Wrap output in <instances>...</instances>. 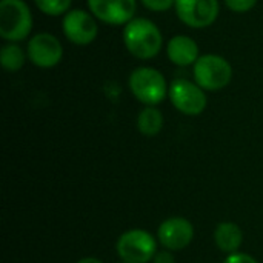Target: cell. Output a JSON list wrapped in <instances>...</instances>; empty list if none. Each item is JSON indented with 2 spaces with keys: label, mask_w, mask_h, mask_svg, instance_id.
<instances>
[{
  "label": "cell",
  "mask_w": 263,
  "mask_h": 263,
  "mask_svg": "<svg viewBox=\"0 0 263 263\" xmlns=\"http://www.w3.org/2000/svg\"><path fill=\"white\" fill-rule=\"evenodd\" d=\"M123 43L134 57L148 60L160 52L163 37L151 20L134 17L123 28Z\"/></svg>",
  "instance_id": "obj_1"
},
{
  "label": "cell",
  "mask_w": 263,
  "mask_h": 263,
  "mask_svg": "<svg viewBox=\"0 0 263 263\" xmlns=\"http://www.w3.org/2000/svg\"><path fill=\"white\" fill-rule=\"evenodd\" d=\"M129 89L133 96L146 106H156L165 100L170 88L163 74L149 66L136 68L129 76Z\"/></svg>",
  "instance_id": "obj_2"
},
{
  "label": "cell",
  "mask_w": 263,
  "mask_h": 263,
  "mask_svg": "<svg viewBox=\"0 0 263 263\" xmlns=\"http://www.w3.org/2000/svg\"><path fill=\"white\" fill-rule=\"evenodd\" d=\"M32 29V14L23 0L0 2V35L14 43L25 40Z\"/></svg>",
  "instance_id": "obj_3"
},
{
  "label": "cell",
  "mask_w": 263,
  "mask_h": 263,
  "mask_svg": "<svg viewBox=\"0 0 263 263\" xmlns=\"http://www.w3.org/2000/svg\"><path fill=\"white\" fill-rule=\"evenodd\" d=\"M159 240L151 233L134 228L128 230L119 236L116 243L117 256L122 262L128 263H148L154 259Z\"/></svg>",
  "instance_id": "obj_4"
},
{
  "label": "cell",
  "mask_w": 263,
  "mask_h": 263,
  "mask_svg": "<svg viewBox=\"0 0 263 263\" xmlns=\"http://www.w3.org/2000/svg\"><path fill=\"white\" fill-rule=\"evenodd\" d=\"M194 79L202 89L219 91L230 85L233 79V68L222 55L205 54L194 63Z\"/></svg>",
  "instance_id": "obj_5"
},
{
  "label": "cell",
  "mask_w": 263,
  "mask_h": 263,
  "mask_svg": "<svg viewBox=\"0 0 263 263\" xmlns=\"http://www.w3.org/2000/svg\"><path fill=\"white\" fill-rule=\"evenodd\" d=\"M168 96L174 108L185 116H199L206 109L208 105L205 89L186 79L173 80Z\"/></svg>",
  "instance_id": "obj_6"
},
{
  "label": "cell",
  "mask_w": 263,
  "mask_h": 263,
  "mask_svg": "<svg viewBox=\"0 0 263 263\" xmlns=\"http://www.w3.org/2000/svg\"><path fill=\"white\" fill-rule=\"evenodd\" d=\"M177 17L190 28H206L219 17V0H176Z\"/></svg>",
  "instance_id": "obj_7"
},
{
  "label": "cell",
  "mask_w": 263,
  "mask_h": 263,
  "mask_svg": "<svg viewBox=\"0 0 263 263\" xmlns=\"http://www.w3.org/2000/svg\"><path fill=\"white\" fill-rule=\"evenodd\" d=\"M194 239V225L185 217H170L157 230L159 243L168 251H182Z\"/></svg>",
  "instance_id": "obj_8"
},
{
  "label": "cell",
  "mask_w": 263,
  "mask_h": 263,
  "mask_svg": "<svg viewBox=\"0 0 263 263\" xmlns=\"http://www.w3.org/2000/svg\"><path fill=\"white\" fill-rule=\"evenodd\" d=\"M63 32L74 45H89L99 34L96 18L83 9H71L63 17Z\"/></svg>",
  "instance_id": "obj_9"
},
{
  "label": "cell",
  "mask_w": 263,
  "mask_h": 263,
  "mask_svg": "<svg viewBox=\"0 0 263 263\" xmlns=\"http://www.w3.org/2000/svg\"><path fill=\"white\" fill-rule=\"evenodd\" d=\"M63 57L60 40L49 32H39L28 42V59L39 68H52Z\"/></svg>",
  "instance_id": "obj_10"
},
{
  "label": "cell",
  "mask_w": 263,
  "mask_h": 263,
  "mask_svg": "<svg viewBox=\"0 0 263 263\" xmlns=\"http://www.w3.org/2000/svg\"><path fill=\"white\" fill-rule=\"evenodd\" d=\"M89 11L96 18L108 25H126L134 18L136 0H88Z\"/></svg>",
  "instance_id": "obj_11"
},
{
  "label": "cell",
  "mask_w": 263,
  "mask_h": 263,
  "mask_svg": "<svg viewBox=\"0 0 263 263\" xmlns=\"http://www.w3.org/2000/svg\"><path fill=\"white\" fill-rule=\"evenodd\" d=\"M168 59L177 66H190L199 60V45L188 35H176L166 46Z\"/></svg>",
  "instance_id": "obj_12"
},
{
  "label": "cell",
  "mask_w": 263,
  "mask_h": 263,
  "mask_svg": "<svg viewBox=\"0 0 263 263\" xmlns=\"http://www.w3.org/2000/svg\"><path fill=\"white\" fill-rule=\"evenodd\" d=\"M214 242L222 253L230 256L239 253L243 243V233L234 222H220L214 230Z\"/></svg>",
  "instance_id": "obj_13"
},
{
  "label": "cell",
  "mask_w": 263,
  "mask_h": 263,
  "mask_svg": "<svg viewBox=\"0 0 263 263\" xmlns=\"http://www.w3.org/2000/svg\"><path fill=\"white\" fill-rule=\"evenodd\" d=\"M137 128L146 137L157 136L163 128V114L156 106H145L137 116Z\"/></svg>",
  "instance_id": "obj_14"
},
{
  "label": "cell",
  "mask_w": 263,
  "mask_h": 263,
  "mask_svg": "<svg viewBox=\"0 0 263 263\" xmlns=\"http://www.w3.org/2000/svg\"><path fill=\"white\" fill-rule=\"evenodd\" d=\"M0 63L6 71L15 72L25 65V52L15 43H8L0 51Z\"/></svg>",
  "instance_id": "obj_15"
},
{
  "label": "cell",
  "mask_w": 263,
  "mask_h": 263,
  "mask_svg": "<svg viewBox=\"0 0 263 263\" xmlns=\"http://www.w3.org/2000/svg\"><path fill=\"white\" fill-rule=\"evenodd\" d=\"M34 2L43 14L57 17V15L66 14L69 11L72 0H34Z\"/></svg>",
  "instance_id": "obj_16"
},
{
  "label": "cell",
  "mask_w": 263,
  "mask_h": 263,
  "mask_svg": "<svg viewBox=\"0 0 263 263\" xmlns=\"http://www.w3.org/2000/svg\"><path fill=\"white\" fill-rule=\"evenodd\" d=\"M225 3L231 11L237 14H243V12L251 11L256 6L257 0H225Z\"/></svg>",
  "instance_id": "obj_17"
},
{
  "label": "cell",
  "mask_w": 263,
  "mask_h": 263,
  "mask_svg": "<svg viewBox=\"0 0 263 263\" xmlns=\"http://www.w3.org/2000/svg\"><path fill=\"white\" fill-rule=\"evenodd\" d=\"M143 6L154 12H163L168 11L173 5H176V0H142Z\"/></svg>",
  "instance_id": "obj_18"
},
{
  "label": "cell",
  "mask_w": 263,
  "mask_h": 263,
  "mask_svg": "<svg viewBox=\"0 0 263 263\" xmlns=\"http://www.w3.org/2000/svg\"><path fill=\"white\" fill-rule=\"evenodd\" d=\"M223 263H259L253 256L250 254H245V253H234V254H230Z\"/></svg>",
  "instance_id": "obj_19"
},
{
  "label": "cell",
  "mask_w": 263,
  "mask_h": 263,
  "mask_svg": "<svg viewBox=\"0 0 263 263\" xmlns=\"http://www.w3.org/2000/svg\"><path fill=\"white\" fill-rule=\"evenodd\" d=\"M153 263H176V259H174V254L173 251H168V250H162V251H157L154 259H153Z\"/></svg>",
  "instance_id": "obj_20"
},
{
  "label": "cell",
  "mask_w": 263,
  "mask_h": 263,
  "mask_svg": "<svg viewBox=\"0 0 263 263\" xmlns=\"http://www.w3.org/2000/svg\"><path fill=\"white\" fill-rule=\"evenodd\" d=\"M77 263H103L100 259H97V257H83V259H80Z\"/></svg>",
  "instance_id": "obj_21"
},
{
  "label": "cell",
  "mask_w": 263,
  "mask_h": 263,
  "mask_svg": "<svg viewBox=\"0 0 263 263\" xmlns=\"http://www.w3.org/2000/svg\"><path fill=\"white\" fill-rule=\"evenodd\" d=\"M120 263H128V262H120Z\"/></svg>",
  "instance_id": "obj_22"
}]
</instances>
